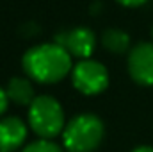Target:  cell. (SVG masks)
<instances>
[{
    "label": "cell",
    "mask_w": 153,
    "mask_h": 152,
    "mask_svg": "<svg viewBox=\"0 0 153 152\" xmlns=\"http://www.w3.org/2000/svg\"><path fill=\"white\" fill-rule=\"evenodd\" d=\"M23 68L30 79L53 84L71 70V54L59 43H43L25 52Z\"/></svg>",
    "instance_id": "cell-1"
},
{
    "label": "cell",
    "mask_w": 153,
    "mask_h": 152,
    "mask_svg": "<svg viewBox=\"0 0 153 152\" xmlns=\"http://www.w3.org/2000/svg\"><path fill=\"white\" fill-rule=\"evenodd\" d=\"M103 138V123L94 114L75 116L62 132V141L70 152H91L94 150Z\"/></svg>",
    "instance_id": "cell-2"
},
{
    "label": "cell",
    "mask_w": 153,
    "mask_h": 152,
    "mask_svg": "<svg viewBox=\"0 0 153 152\" xmlns=\"http://www.w3.org/2000/svg\"><path fill=\"white\" fill-rule=\"evenodd\" d=\"M29 122L32 131L41 140H50L57 136L64 127V113L61 104L48 95L36 97L29 109Z\"/></svg>",
    "instance_id": "cell-3"
},
{
    "label": "cell",
    "mask_w": 153,
    "mask_h": 152,
    "mask_svg": "<svg viewBox=\"0 0 153 152\" xmlns=\"http://www.w3.org/2000/svg\"><path fill=\"white\" fill-rule=\"evenodd\" d=\"M71 77L75 88L84 95L102 93L109 84V74L105 66L100 65L98 61H89V59L78 63L71 72Z\"/></svg>",
    "instance_id": "cell-4"
},
{
    "label": "cell",
    "mask_w": 153,
    "mask_h": 152,
    "mask_svg": "<svg viewBox=\"0 0 153 152\" xmlns=\"http://www.w3.org/2000/svg\"><path fill=\"white\" fill-rule=\"evenodd\" d=\"M128 72L139 84H153V43H139L130 50Z\"/></svg>",
    "instance_id": "cell-5"
},
{
    "label": "cell",
    "mask_w": 153,
    "mask_h": 152,
    "mask_svg": "<svg viewBox=\"0 0 153 152\" xmlns=\"http://www.w3.org/2000/svg\"><path fill=\"white\" fill-rule=\"evenodd\" d=\"M55 43L64 47L71 56L87 59L94 50L96 39H94L93 31H89L85 27H76V29H71V31H66V32L59 34Z\"/></svg>",
    "instance_id": "cell-6"
},
{
    "label": "cell",
    "mask_w": 153,
    "mask_h": 152,
    "mask_svg": "<svg viewBox=\"0 0 153 152\" xmlns=\"http://www.w3.org/2000/svg\"><path fill=\"white\" fill-rule=\"evenodd\" d=\"M25 138L27 127L20 118L9 116L0 120V152H13L20 149Z\"/></svg>",
    "instance_id": "cell-7"
},
{
    "label": "cell",
    "mask_w": 153,
    "mask_h": 152,
    "mask_svg": "<svg viewBox=\"0 0 153 152\" xmlns=\"http://www.w3.org/2000/svg\"><path fill=\"white\" fill-rule=\"evenodd\" d=\"M7 97L16 102V104H22V106H30L34 102V88L30 84L29 79H23V77H13L7 84Z\"/></svg>",
    "instance_id": "cell-8"
},
{
    "label": "cell",
    "mask_w": 153,
    "mask_h": 152,
    "mask_svg": "<svg viewBox=\"0 0 153 152\" xmlns=\"http://www.w3.org/2000/svg\"><path fill=\"white\" fill-rule=\"evenodd\" d=\"M102 43H103V47L109 52H112V54H123L130 47V36L125 31L109 29V31H105L102 34Z\"/></svg>",
    "instance_id": "cell-9"
},
{
    "label": "cell",
    "mask_w": 153,
    "mask_h": 152,
    "mask_svg": "<svg viewBox=\"0 0 153 152\" xmlns=\"http://www.w3.org/2000/svg\"><path fill=\"white\" fill-rule=\"evenodd\" d=\"M23 152H62L59 145H55L50 140H38L34 143H30Z\"/></svg>",
    "instance_id": "cell-10"
},
{
    "label": "cell",
    "mask_w": 153,
    "mask_h": 152,
    "mask_svg": "<svg viewBox=\"0 0 153 152\" xmlns=\"http://www.w3.org/2000/svg\"><path fill=\"white\" fill-rule=\"evenodd\" d=\"M7 99H9V97H7V91L0 88V114L4 113L5 108H7Z\"/></svg>",
    "instance_id": "cell-11"
},
{
    "label": "cell",
    "mask_w": 153,
    "mask_h": 152,
    "mask_svg": "<svg viewBox=\"0 0 153 152\" xmlns=\"http://www.w3.org/2000/svg\"><path fill=\"white\" fill-rule=\"evenodd\" d=\"M117 2L126 5V7H137V5H143L146 0H117Z\"/></svg>",
    "instance_id": "cell-12"
},
{
    "label": "cell",
    "mask_w": 153,
    "mask_h": 152,
    "mask_svg": "<svg viewBox=\"0 0 153 152\" xmlns=\"http://www.w3.org/2000/svg\"><path fill=\"white\" fill-rule=\"evenodd\" d=\"M134 152H153L152 147H139V149H135Z\"/></svg>",
    "instance_id": "cell-13"
}]
</instances>
